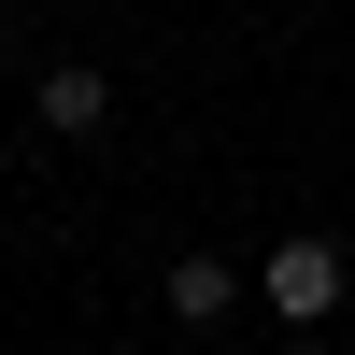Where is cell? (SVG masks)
Listing matches in <instances>:
<instances>
[{
	"label": "cell",
	"instance_id": "cell-1",
	"mask_svg": "<svg viewBox=\"0 0 355 355\" xmlns=\"http://www.w3.org/2000/svg\"><path fill=\"white\" fill-rule=\"evenodd\" d=\"M256 299H270L284 327H327V313L355 299V270H341V242H313V227H299V242H270V270H256Z\"/></svg>",
	"mask_w": 355,
	"mask_h": 355
},
{
	"label": "cell",
	"instance_id": "cell-3",
	"mask_svg": "<svg viewBox=\"0 0 355 355\" xmlns=\"http://www.w3.org/2000/svg\"><path fill=\"white\" fill-rule=\"evenodd\" d=\"M157 299H171V313H185V327H227V313H242V299H256V284H242V270H227V256H171V284H157Z\"/></svg>",
	"mask_w": 355,
	"mask_h": 355
},
{
	"label": "cell",
	"instance_id": "cell-2",
	"mask_svg": "<svg viewBox=\"0 0 355 355\" xmlns=\"http://www.w3.org/2000/svg\"><path fill=\"white\" fill-rule=\"evenodd\" d=\"M114 128V71L100 57H43V142H100Z\"/></svg>",
	"mask_w": 355,
	"mask_h": 355
},
{
	"label": "cell",
	"instance_id": "cell-4",
	"mask_svg": "<svg viewBox=\"0 0 355 355\" xmlns=\"http://www.w3.org/2000/svg\"><path fill=\"white\" fill-rule=\"evenodd\" d=\"M299 355H327V341H299Z\"/></svg>",
	"mask_w": 355,
	"mask_h": 355
}]
</instances>
